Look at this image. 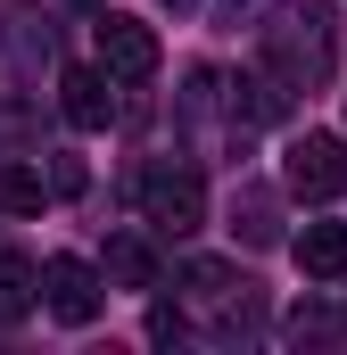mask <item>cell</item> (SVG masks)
Listing matches in <instances>:
<instances>
[{"instance_id": "1", "label": "cell", "mask_w": 347, "mask_h": 355, "mask_svg": "<svg viewBox=\"0 0 347 355\" xmlns=\"http://www.w3.org/2000/svg\"><path fill=\"white\" fill-rule=\"evenodd\" d=\"M257 58H264V75H273L281 91L323 83V75H331V17H323L314 0L273 8V17L257 25Z\"/></svg>"}, {"instance_id": "2", "label": "cell", "mask_w": 347, "mask_h": 355, "mask_svg": "<svg viewBox=\"0 0 347 355\" xmlns=\"http://www.w3.org/2000/svg\"><path fill=\"white\" fill-rule=\"evenodd\" d=\"M182 306L198 314L207 339H240V331L264 322V289L240 265H223V257H190V265H182Z\"/></svg>"}, {"instance_id": "3", "label": "cell", "mask_w": 347, "mask_h": 355, "mask_svg": "<svg viewBox=\"0 0 347 355\" xmlns=\"http://www.w3.org/2000/svg\"><path fill=\"white\" fill-rule=\"evenodd\" d=\"M141 215H149L166 240L198 232V223H207V190H198V174H190V166H149V174H141Z\"/></svg>"}, {"instance_id": "4", "label": "cell", "mask_w": 347, "mask_h": 355, "mask_svg": "<svg viewBox=\"0 0 347 355\" xmlns=\"http://www.w3.org/2000/svg\"><path fill=\"white\" fill-rule=\"evenodd\" d=\"M281 182H289L298 198H314V207L339 198V190H347V141H339V132H298L289 157H281Z\"/></svg>"}, {"instance_id": "5", "label": "cell", "mask_w": 347, "mask_h": 355, "mask_svg": "<svg viewBox=\"0 0 347 355\" xmlns=\"http://www.w3.org/2000/svg\"><path fill=\"white\" fill-rule=\"evenodd\" d=\"M42 306H50L67 331H83V322H99V306H108V281H99L83 257H50V265H42Z\"/></svg>"}, {"instance_id": "6", "label": "cell", "mask_w": 347, "mask_h": 355, "mask_svg": "<svg viewBox=\"0 0 347 355\" xmlns=\"http://www.w3.org/2000/svg\"><path fill=\"white\" fill-rule=\"evenodd\" d=\"M99 75L108 83H149L158 75V33L141 17H99Z\"/></svg>"}, {"instance_id": "7", "label": "cell", "mask_w": 347, "mask_h": 355, "mask_svg": "<svg viewBox=\"0 0 347 355\" xmlns=\"http://www.w3.org/2000/svg\"><path fill=\"white\" fill-rule=\"evenodd\" d=\"M58 107H67L75 132H108V124H116V83H108L99 67H67V75H58Z\"/></svg>"}, {"instance_id": "8", "label": "cell", "mask_w": 347, "mask_h": 355, "mask_svg": "<svg viewBox=\"0 0 347 355\" xmlns=\"http://www.w3.org/2000/svg\"><path fill=\"white\" fill-rule=\"evenodd\" d=\"M298 272L306 281H339L347 272V223H306L298 232Z\"/></svg>"}, {"instance_id": "9", "label": "cell", "mask_w": 347, "mask_h": 355, "mask_svg": "<svg viewBox=\"0 0 347 355\" xmlns=\"http://www.w3.org/2000/svg\"><path fill=\"white\" fill-rule=\"evenodd\" d=\"M281 116H289V91L273 83V75H240V83H232V132H240V124H281Z\"/></svg>"}, {"instance_id": "10", "label": "cell", "mask_w": 347, "mask_h": 355, "mask_svg": "<svg viewBox=\"0 0 347 355\" xmlns=\"http://www.w3.org/2000/svg\"><path fill=\"white\" fill-rule=\"evenodd\" d=\"M99 281H116V289H158V248L149 240H108V272Z\"/></svg>"}, {"instance_id": "11", "label": "cell", "mask_w": 347, "mask_h": 355, "mask_svg": "<svg viewBox=\"0 0 347 355\" xmlns=\"http://www.w3.org/2000/svg\"><path fill=\"white\" fill-rule=\"evenodd\" d=\"M33 297H42V272L25 265V257H0V322H25Z\"/></svg>"}, {"instance_id": "12", "label": "cell", "mask_w": 347, "mask_h": 355, "mask_svg": "<svg viewBox=\"0 0 347 355\" xmlns=\"http://www.w3.org/2000/svg\"><path fill=\"white\" fill-rule=\"evenodd\" d=\"M0 198H8L17 215H42V198H50V190H42V174H25L17 157H0Z\"/></svg>"}, {"instance_id": "13", "label": "cell", "mask_w": 347, "mask_h": 355, "mask_svg": "<svg viewBox=\"0 0 347 355\" xmlns=\"http://www.w3.org/2000/svg\"><path fill=\"white\" fill-rule=\"evenodd\" d=\"M83 157H75V149H50V174H42V190H50V198H83Z\"/></svg>"}, {"instance_id": "14", "label": "cell", "mask_w": 347, "mask_h": 355, "mask_svg": "<svg viewBox=\"0 0 347 355\" xmlns=\"http://www.w3.org/2000/svg\"><path fill=\"white\" fill-rule=\"evenodd\" d=\"M232 215H248V223H240L248 240H273V207H264V190H248V198H232Z\"/></svg>"}, {"instance_id": "15", "label": "cell", "mask_w": 347, "mask_h": 355, "mask_svg": "<svg viewBox=\"0 0 347 355\" xmlns=\"http://www.w3.org/2000/svg\"><path fill=\"white\" fill-rule=\"evenodd\" d=\"M331 331H339V322H331V314H306V306H298V314H289V339H331Z\"/></svg>"}, {"instance_id": "16", "label": "cell", "mask_w": 347, "mask_h": 355, "mask_svg": "<svg viewBox=\"0 0 347 355\" xmlns=\"http://www.w3.org/2000/svg\"><path fill=\"white\" fill-rule=\"evenodd\" d=\"M75 8H91V0H75Z\"/></svg>"}, {"instance_id": "17", "label": "cell", "mask_w": 347, "mask_h": 355, "mask_svg": "<svg viewBox=\"0 0 347 355\" xmlns=\"http://www.w3.org/2000/svg\"><path fill=\"white\" fill-rule=\"evenodd\" d=\"M174 8H182V0H174Z\"/></svg>"}]
</instances>
